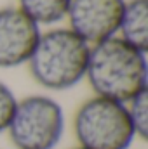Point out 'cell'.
Returning a JSON list of instances; mask_svg holds the SVG:
<instances>
[{"label": "cell", "mask_w": 148, "mask_h": 149, "mask_svg": "<svg viewBox=\"0 0 148 149\" xmlns=\"http://www.w3.org/2000/svg\"><path fill=\"white\" fill-rule=\"evenodd\" d=\"M124 5L125 0H72L68 28L89 45L117 37Z\"/></svg>", "instance_id": "5"}, {"label": "cell", "mask_w": 148, "mask_h": 149, "mask_svg": "<svg viewBox=\"0 0 148 149\" xmlns=\"http://www.w3.org/2000/svg\"><path fill=\"white\" fill-rule=\"evenodd\" d=\"M125 109H127V114H129L132 130L136 134V139L147 141L148 137V88L140 92L129 102H125Z\"/></svg>", "instance_id": "9"}, {"label": "cell", "mask_w": 148, "mask_h": 149, "mask_svg": "<svg viewBox=\"0 0 148 149\" xmlns=\"http://www.w3.org/2000/svg\"><path fill=\"white\" fill-rule=\"evenodd\" d=\"M40 33V26L18 7L0 9V68L26 64Z\"/></svg>", "instance_id": "6"}, {"label": "cell", "mask_w": 148, "mask_h": 149, "mask_svg": "<svg viewBox=\"0 0 148 149\" xmlns=\"http://www.w3.org/2000/svg\"><path fill=\"white\" fill-rule=\"evenodd\" d=\"M124 42L138 50H148V0H129L124 5L118 33Z\"/></svg>", "instance_id": "7"}, {"label": "cell", "mask_w": 148, "mask_h": 149, "mask_svg": "<svg viewBox=\"0 0 148 149\" xmlns=\"http://www.w3.org/2000/svg\"><path fill=\"white\" fill-rule=\"evenodd\" d=\"M77 146L84 149H131L136 141L125 104L94 95L73 116Z\"/></svg>", "instance_id": "3"}, {"label": "cell", "mask_w": 148, "mask_h": 149, "mask_svg": "<svg viewBox=\"0 0 148 149\" xmlns=\"http://www.w3.org/2000/svg\"><path fill=\"white\" fill-rule=\"evenodd\" d=\"M91 45L70 28H52L40 33L28 59L33 80L49 90H68L78 85L87 71Z\"/></svg>", "instance_id": "2"}, {"label": "cell", "mask_w": 148, "mask_h": 149, "mask_svg": "<svg viewBox=\"0 0 148 149\" xmlns=\"http://www.w3.org/2000/svg\"><path fill=\"white\" fill-rule=\"evenodd\" d=\"M70 2L72 0H18V9L38 26L56 24L66 17Z\"/></svg>", "instance_id": "8"}, {"label": "cell", "mask_w": 148, "mask_h": 149, "mask_svg": "<svg viewBox=\"0 0 148 149\" xmlns=\"http://www.w3.org/2000/svg\"><path fill=\"white\" fill-rule=\"evenodd\" d=\"M85 78L94 95L129 102L148 88L147 54L120 37L91 45Z\"/></svg>", "instance_id": "1"}, {"label": "cell", "mask_w": 148, "mask_h": 149, "mask_svg": "<svg viewBox=\"0 0 148 149\" xmlns=\"http://www.w3.org/2000/svg\"><path fill=\"white\" fill-rule=\"evenodd\" d=\"M66 130L61 104L49 95L18 101L7 134L18 149H56Z\"/></svg>", "instance_id": "4"}, {"label": "cell", "mask_w": 148, "mask_h": 149, "mask_svg": "<svg viewBox=\"0 0 148 149\" xmlns=\"http://www.w3.org/2000/svg\"><path fill=\"white\" fill-rule=\"evenodd\" d=\"M72 149H84V148H80V146H77V148H72Z\"/></svg>", "instance_id": "11"}, {"label": "cell", "mask_w": 148, "mask_h": 149, "mask_svg": "<svg viewBox=\"0 0 148 149\" xmlns=\"http://www.w3.org/2000/svg\"><path fill=\"white\" fill-rule=\"evenodd\" d=\"M16 104H18V99L14 92L9 88V85L0 81V134L7 132L14 109H16Z\"/></svg>", "instance_id": "10"}]
</instances>
